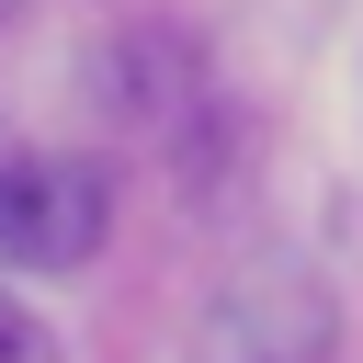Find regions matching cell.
I'll return each instance as SVG.
<instances>
[{
  "label": "cell",
  "instance_id": "1",
  "mask_svg": "<svg viewBox=\"0 0 363 363\" xmlns=\"http://www.w3.org/2000/svg\"><path fill=\"white\" fill-rule=\"evenodd\" d=\"M113 227V182L102 159H0V272H79Z\"/></svg>",
  "mask_w": 363,
  "mask_h": 363
},
{
  "label": "cell",
  "instance_id": "2",
  "mask_svg": "<svg viewBox=\"0 0 363 363\" xmlns=\"http://www.w3.org/2000/svg\"><path fill=\"white\" fill-rule=\"evenodd\" d=\"M329 340H340L329 284H318L306 261H261V272H238V284L204 306L193 363H329Z\"/></svg>",
  "mask_w": 363,
  "mask_h": 363
},
{
  "label": "cell",
  "instance_id": "3",
  "mask_svg": "<svg viewBox=\"0 0 363 363\" xmlns=\"http://www.w3.org/2000/svg\"><path fill=\"white\" fill-rule=\"evenodd\" d=\"M0 363H57V329L34 306H11V295H0Z\"/></svg>",
  "mask_w": 363,
  "mask_h": 363
},
{
  "label": "cell",
  "instance_id": "4",
  "mask_svg": "<svg viewBox=\"0 0 363 363\" xmlns=\"http://www.w3.org/2000/svg\"><path fill=\"white\" fill-rule=\"evenodd\" d=\"M0 159H11V125H0Z\"/></svg>",
  "mask_w": 363,
  "mask_h": 363
}]
</instances>
